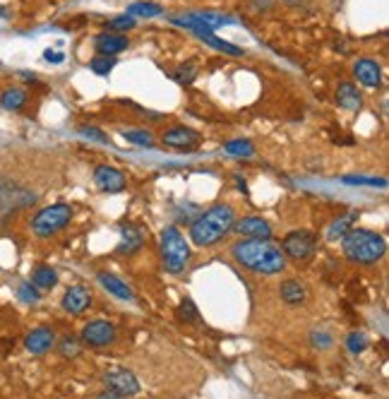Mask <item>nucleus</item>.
<instances>
[{"mask_svg":"<svg viewBox=\"0 0 389 399\" xmlns=\"http://www.w3.org/2000/svg\"><path fill=\"white\" fill-rule=\"evenodd\" d=\"M353 219H355V214H346V217L334 219L332 224H329V228H327V241H339V238H344V233L351 231V228H353Z\"/></svg>","mask_w":389,"mask_h":399,"instance_id":"393cba45","label":"nucleus"},{"mask_svg":"<svg viewBox=\"0 0 389 399\" xmlns=\"http://www.w3.org/2000/svg\"><path fill=\"white\" fill-rule=\"evenodd\" d=\"M27 101H29V94L22 87H8L0 94V108L5 111H22L27 106Z\"/></svg>","mask_w":389,"mask_h":399,"instance_id":"b1692460","label":"nucleus"},{"mask_svg":"<svg viewBox=\"0 0 389 399\" xmlns=\"http://www.w3.org/2000/svg\"><path fill=\"white\" fill-rule=\"evenodd\" d=\"M58 354L63 358H77L82 354V342L80 337H72V335H65L61 342H58Z\"/></svg>","mask_w":389,"mask_h":399,"instance_id":"a878e982","label":"nucleus"},{"mask_svg":"<svg viewBox=\"0 0 389 399\" xmlns=\"http://www.w3.org/2000/svg\"><path fill=\"white\" fill-rule=\"evenodd\" d=\"M96 279H98V284L106 289L111 296H116L118 300H133L135 298V291L130 289L128 284L121 279V277H116V274H111V272H98L96 274Z\"/></svg>","mask_w":389,"mask_h":399,"instance_id":"a211bd4d","label":"nucleus"},{"mask_svg":"<svg viewBox=\"0 0 389 399\" xmlns=\"http://www.w3.org/2000/svg\"><path fill=\"white\" fill-rule=\"evenodd\" d=\"M94 49L98 56H111L116 58L118 54L130 49V39L125 34H113V31H103V34L94 36Z\"/></svg>","mask_w":389,"mask_h":399,"instance_id":"2eb2a0df","label":"nucleus"},{"mask_svg":"<svg viewBox=\"0 0 389 399\" xmlns=\"http://www.w3.org/2000/svg\"><path fill=\"white\" fill-rule=\"evenodd\" d=\"M5 15H8V12H5V10H0V17H5Z\"/></svg>","mask_w":389,"mask_h":399,"instance_id":"a19ab883","label":"nucleus"},{"mask_svg":"<svg viewBox=\"0 0 389 399\" xmlns=\"http://www.w3.org/2000/svg\"><path fill=\"white\" fill-rule=\"evenodd\" d=\"M168 77L171 80H176L178 84H190V82H195V77H197V65L193 61L181 63L173 73H168Z\"/></svg>","mask_w":389,"mask_h":399,"instance_id":"bb28decb","label":"nucleus"},{"mask_svg":"<svg viewBox=\"0 0 389 399\" xmlns=\"http://www.w3.org/2000/svg\"><path fill=\"white\" fill-rule=\"evenodd\" d=\"M310 342H313L315 349H329V346H332V337H329L327 332L315 330V332H310Z\"/></svg>","mask_w":389,"mask_h":399,"instance_id":"4c0bfd02","label":"nucleus"},{"mask_svg":"<svg viewBox=\"0 0 389 399\" xmlns=\"http://www.w3.org/2000/svg\"><path fill=\"white\" fill-rule=\"evenodd\" d=\"M346 186H370V188H385V178H365V176H344Z\"/></svg>","mask_w":389,"mask_h":399,"instance_id":"c9c22d12","label":"nucleus"},{"mask_svg":"<svg viewBox=\"0 0 389 399\" xmlns=\"http://www.w3.org/2000/svg\"><path fill=\"white\" fill-rule=\"evenodd\" d=\"M94 183L101 193H121L125 188V173L118 171L116 166L101 163V166L94 168Z\"/></svg>","mask_w":389,"mask_h":399,"instance_id":"4468645a","label":"nucleus"},{"mask_svg":"<svg viewBox=\"0 0 389 399\" xmlns=\"http://www.w3.org/2000/svg\"><path fill=\"white\" fill-rule=\"evenodd\" d=\"M281 253L286 260H295V263H303V260L313 258L315 248H318V238H315L313 231H305V228H298V231L286 233V238L281 241Z\"/></svg>","mask_w":389,"mask_h":399,"instance_id":"423d86ee","label":"nucleus"},{"mask_svg":"<svg viewBox=\"0 0 389 399\" xmlns=\"http://www.w3.org/2000/svg\"><path fill=\"white\" fill-rule=\"evenodd\" d=\"M94 399H125V397H121V395H118V392H113V390L103 388L101 392H96V397H94Z\"/></svg>","mask_w":389,"mask_h":399,"instance_id":"ea45409f","label":"nucleus"},{"mask_svg":"<svg viewBox=\"0 0 389 399\" xmlns=\"http://www.w3.org/2000/svg\"><path fill=\"white\" fill-rule=\"evenodd\" d=\"M121 233H123V238H121V243H118V248L116 251L121 253V255H133V253H137L142 248V231L137 226H133V224H128V226H123L121 228Z\"/></svg>","mask_w":389,"mask_h":399,"instance_id":"5701e85b","label":"nucleus"},{"mask_svg":"<svg viewBox=\"0 0 389 399\" xmlns=\"http://www.w3.org/2000/svg\"><path fill=\"white\" fill-rule=\"evenodd\" d=\"M44 58H46V61H49V63H63L65 61V56L61 54V51H46V54H44Z\"/></svg>","mask_w":389,"mask_h":399,"instance_id":"58836bf2","label":"nucleus"},{"mask_svg":"<svg viewBox=\"0 0 389 399\" xmlns=\"http://www.w3.org/2000/svg\"><path fill=\"white\" fill-rule=\"evenodd\" d=\"M233 22V17L228 15H221V12H212V10H195V12H188L186 17H173V24L178 27H186V29H209V31H216L223 24H231Z\"/></svg>","mask_w":389,"mask_h":399,"instance_id":"0eeeda50","label":"nucleus"},{"mask_svg":"<svg viewBox=\"0 0 389 399\" xmlns=\"http://www.w3.org/2000/svg\"><path fill=\"white\" fill-rule=\"evenodd\" d=\"M54 346H56V332L51 330V327H34V330L24 337V349L34 356L49 354Z\"/></svg>","mask_w":389,"mask_h":399,"instance_id":"ddd939ff","label":"nucleus"},{"mask_svg":"<svg viewBox=\"0 0 389 399\" xmlns=\"http://www.w3.org/2000/svg\"><path fill=\"white\" fill-rule=\"evenodd\" d=\"M29 281L36 286L39 291H51L58 286V272L51 265H36L29 274Z\"/></svg>","mask_w":389,"mask_h":399,"instance_id":"4be33fe9","label":"nucleus"},{"mask_svg":"<svg viewBox=\"0 0 389 399\" xmlns=\"http://www.w3.org/2000/svg\"><path fill=\"white\" fill-rule=\"evenodd\" d=\"M72 221V207L65 205V202H56V205H49L31 217V233L36 238H51L56 236L58 231H63Z\"/></svg>","mask_w":389,"mask_h":399,"instance_id":"39448f33","label":"nucleus"},{"mask_svg":"<svg viewBox=\"0 0 389 399\" xmlns=\"http://www.w3.org/2000/svg\"><path fill=\"white\" fill-rule=\"evenodd\" d=\"M336 103L346 111H360L363 106V94L358 91L353 82H341L336 89Z\"/></svg>","mask_w":389,"mask_h":399,"instance_id":"6ab92c4d","label":"nucleus"},{"mask_svg":"<svg viewBox=\"0 0 389 399\" xmlns=\"http://www.w3.org/2000/svg\"><path fill=\"white\" fill-rule=\"evenodd\" d=\"M103 383H106L108 390L118 392L121 397L130 399L135 395H140V380L135 378L133 370L128 368H111L103 373Z\"/></svg>","mask_w":389,"mask_h":399,"instance_id":"1a4fd4ad","label":"nucleus"},{"mask_svg":"<svg viewBox=\"0 0 389 399\" xmlns=\"http://www.w3.org/2000/svg\"><path fill=\"white\" fill-rule=\"evenodd\" d=\"M80 342L89 349H101V346H108L116 342V327L106 323V320H91L82 327Z\"/></svg>","mask_w":389,"mask_h":399,"instance_id":"6e6552de","label":"nucleus"},{"mask_svg":"<svg viewBox=\"0 0 389 399\" xmlns=\"http://www.w3.org/2000/svg\"><path fill=\"white\" fill-rule=\"evenodd\" d=\"M161 260L168 274H183L190 265V246L178 226H166L161 231Z\"/></svg>","mask_w":389,"mask_h":399,"instance_id":"20e7f679","label":"nucleus"},{"mask_svg":"<svg viewBox=\"0 0 389 399\" xmlns=\"http://www.w3.org/2000/svg\"><path fill=\"white\" fill-rule=\"evenodd\" d=\"M223 152L231 156H253L255 147H253V142H248V140H231L223 145Z\"/></svg>","mask_w":389,"mask_h":399,"instance_id":"c85d7f7f","label":"nucleus"},{"mask_svg":"<svg viewBox=\"0 0 389 399\" xmlns=\"http://www.w3.org/2000/svg\"><path fill=\"white\" fill-rule=\"evenodd\" d=\"M341 251L344 258L355 265H375L385 258L387 241L370 228H351L341 238Z\"/></svg>","mask_w":389,"mask_h":399,"instance_id":"7ed1b4c3","label":"nucleus"},{"mask_svg":"<svg viewBox=\"0 0 389 399\" xmlns=\"http://www.w3.org/2000/svg\"><path fill=\"white\" fill-rule=\"evenodd\" d=\"M161 142L166 147H173V149L195 147L197 142H200V133L193 130V128H186V126H176V128H171L161 135Z\"/></svg>","mask_w":389,"mask_h":399,"instance_id":"f3484780","label":"nucleus"},{"mask_svg":"<svg viewBox=\"0 0 389 399\" xmlns=\"http://www.w3.org/2000/svg\"><path fill=\"white\" fill-rule=\"evenodd\" d=\"M106 27H108V31H113V34H125V31L135 29L137 22H135V17H130L128 12H125V15H118V17L111 19Z\"/></svg>","mask_w":389,"mask_h":399,"instance_id":"2f4dec72","label":"nucleus"},{"mask_svg":"<svg viewBox=\"0 0 389 399\" xmlns=\"http://www.w3.org/2000/svg\"><path fill=\"white\" fill-rule=\"evenodd\" d=\"M279 296L286 305H300L308 300V291L300 281L286 279V281H281V286H279Z\"/></svg>","mask_w":389,"mask_h":399,"instance_id":"412c9836","label":"nucleus"},{"mask_svg":"<svg viewBox=\"0 0 389 399\" xmlns=\"http://www.w3.org/2000/svg\"><path fill=\"white\" fill-rule=\"evenodd\" d=\"M233 221H236V209L226 205V202H219V205L204 209L200 217L190 224V241L197 248H212L216 243H221L223 236L233 226Z\"/></svg>","mask_w":389,"mask_h":399,"instance_id":"f03ea898","label":"nucleus"},{"mask_svg":"<svg viewBox=\"0 0 389 399\" xmlns=\"http://www.w3.org/2000/svg\"><path fill=\"white\" fill-rule=\"evenodd\" d=\"M193 34L197 39H202L204 44L212 46L214 51H221V54H228V56H243V54H246V51L238 49L236 44L226 41V39H219V36L214 34V31H209V29H193Z\"/></svg>","mask_w":389,"mask_h":399,"instance_id":"aec40b11","label":"nucleus"},{"mask_svg":"<svg viewBox=\"0 0 389 399\" xmlns=\"http://www.w3.org/2000/svg\"><path fill=\"white\" fill-rule=\"evenodd\" d=\"M17 298L22 300V303H29V305H34L41 300V291L36 289L31 281H22V284L17 286Z\"/></svg>","mask_w":389,"mask_h":399,"instance_id":"c756f323","label":"nucleus"},{"mask_svg":"<svg viewBox=\"0 0 389 399\" xmlns=\"http://www.w3.org/2000/svg\"><path fill=\"white\" fill-rule=\"evenodd\" d=\"M123 137L128 142H133L137 147H151L154 145V135L149 130H123Z\"/></svg>","mask_w":389,"mask_h":399,"instance_id":"7c9ffc66","label":"nucleus"},{"mask_svg":"<svg viewBox=\"0 0 389 399\" xmlns=\"http://www.w3.org/2000/svg\"><path fill=\"white\" fill-rule=\"evenodd\" d=\"M77 133H80L82 137H89V140H94V142H98V145H108V135L103 133V130H98V128H94V126H80L77 128Z\"/></svg>","mask_w":389,"mask_h":399,"instance_id":"e433bc0d","label":"nucleus"},{"mask_svg":"<svg viewBox=\"0 0 389 399\" xmlns=\"http://www.w3.org/2000/svg\"><path fill=\"white\" fill-rule=\"evenodd\" d=\"M231 255L241 267L260 274V277H276L286 270V258L272 238H243L231 246Z\"/></svg>","mask_w":389,"mask_h":399,"instance_id":"f257e3e1","label":"nucleus"},{"mask_svg":"<svg viewBox=\"0 0 389 399\" xmlns=\"http://www.w3.org/2000/svg\"><path fill=\"white\" fill-rule=\"evenodd\" d=\"M36 195L24 191V188L15 186L12 181H0V212L12 207H27L34 202Z\"/></svg>","mask_w":389,"mask_h":399,"instance_id":"9d476101","label":"nucleus"},{"mask_svg":"<svg viewBox=\"0 0 389 399\" xmlns=\"http://www.w3.org/2000/svg\"><path fill=\"white\" fill-rule=\"evenodd\" d=\"M353 75L360 84H365V87H370V89L382 84V68L375 58H358V61L353 63Z\"/></svg>","mask_w":389,"mask_h":399,"instance_id":"dca6fc26","label":"nucleus"},{"mask_svg":"<svg viewBox=\"0 0 389 399\" xmlns=\"http://www.w3.org/2000/svg\"><path fill=\"white\" fill-rule=\"evenodd\" d=\"M231 231H236L243 238H272L274 228L265 217H243L233 221Z\"/></svg>","mask_w":389,"mask_h":399,"instance_id":"9b49d317","label":"nucleus"},{"mask_svg":"<svg viewBox=\"0 0 389 399\" xmlns=\"http://www.w3.org/2000/svg\"><path fill=\"white\" fill-rule=\"evenodd\" d=\"M368 346V337L363 335V332H351V335L346 337V349L351 351V354H363Z\"/></svg>","mask_w":389,"mask_h":399,"instance_id":"72a5a7b5","label":"nucleus"},{"mask_svg":"<svg viewBox=\"0 0 389 399\" xmlns=\"http://www.w3.org/2000/svg\"><path fill=\"white\" fill-rule=\"evenodd\" d=\"M176 315L181 318V320H186V323H195L197 315H200V310H197V305L193 303L190 298L183 300L181 305H178V310H176Z\"/></svg>","mask_w":389,"mask_h":399,"instance_id":"f704fd0d","label":"nucleus"},{"mask_svg":"<svg viewBox=\"0 0 389 399\" xmlns=\"http://www.w3.org/2000/svg\"><path fill=\"white\" fill-rule=\"evenodd\" d=\"M113 68H116V58H111V56H94L89 61V70L96 75H111Z\"/></svg>","mask_w":389,"mask_h":399,"instance_id":"473e14b6","label":"nucleus"},{"mask_svg":"<svg viewBox=\"0 0 389 399\" xmlns=\"http://www.w3.org/2000/svg\"><path fill=\"white\" fill-rule=\"evenodd\" d=\"M61 305L70 315H80V313H84L91 305V291L84 284H72L65 289Z\"/></svg>","mask_w":389,"mask_h":399,"instance_id":"f8f14e48","label":"nucleus"},{"mask_svg":"<svg viewBox=\"0 0 389 399\" xmlns=\"http://www.w3.org/2000/svg\"><path fill=\"white\" fill-rule=\"evenodd\" d=\"M163 8L159 3H133L128 8L130 17H159Z\"/></svg>","mask_w":389,"mask_h":399,"instance_id":"cd10ccee","label":"nucleus"}]
</instances>
